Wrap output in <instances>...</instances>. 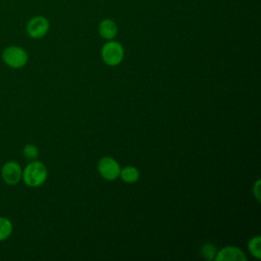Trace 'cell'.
<instances>
[{
    "instance_id": "6da1fadb",
    "label": "cell",
    "mask_w": 261,
    "mask_h": 261,
    "mask_svg": "<svg viewBox=\"0 0 261 261\" xmlns=\"http://www.w3.org/2000/svg\"><path fill=\"white\" fill-rule=\"evenodd\" d=\"M47 175L48 171L45 164L39 160H32L22 169L21 179L28 187L38 188L46 181Z\"/></svg>"
},
{
    "instance_id": "7a4b0ae2",
    "label": "cell",
    "mask_w": 261,
    "mask_h": 261,
    "mask_svg": "<svg viewBox=\"0 0 261 261\" xmlns=\"http://www.w3.org/2000/svg\"><path fill=\"white\" fill-rule=\"evenodd\" d=\"M1 58L8 67L19 69L24 67L28 63L29 54L22 47L17 45H10L2 51Z\"/></svg>"
},
{
    "instance_id": "3957f363",
    "label": "cell",
    "mask_w": 261,
    "mask_h": 261,
    "mask_svg": "<svg viewBox=\"0 0 261 261\" xmlns=\"http://www.w3.org/2000/svg\"><path fill=\"white\" fill-rule=\"evenodd\" d=\"M124 56V49L122 45L116 41L109 40L101 49V57L103 61L109 66L118 65Z\"/></svg>"
},
{
    "instance_id": "277c9868",
    "label": "cell",
    "mask_w": 261,
    "mask_h": 261,
    "mask_svg": "<svg viewBox=\"0 0 261 261\" xmlns=\"http://www.w3.org/2000/svg\"><path fill=\"white\" fill-rule=\"evenodd\" d=\"M50 29V22L47 17L43 15H36L31 17L25 24V33L32 39L44 38Z\"/></svg>"
},
{
    "instance_id": "5b68a950",
    "label": "cell",
    "mask_w": 261,
    "mask_h": 261,
    "mask_svg": "<svg viewBox=\"0 0 261 261\" xmlns=\"http://www.w3.org/2000/svg\"><path fill=\"white\" fill-rule=\"evenodd\" d=\"M1 178L8 186H15L21 180L22 168L17 161L10 160L5 162L1 167Z\"/></svg>"
},
{
    "instance_id": "8992f818",
    "label": "cell",
    "mask_w": 261,
    "mask_h": 261,
    "mask_svg": "<svg viewBox=\"0 0 261 261\" xmlns=\"http://www.w3.org/2000/svg\"><path fill=\"white\" fill-rule=\"evenodd\" d=\"M97 167L101 176L107 180H114L119 176L120 166L118 162L112 157H102L98 161Z\"/></svg>"
},
{
    "instance_id": "52a82bcc",
    "label": "cell",
    "mask_w": 261,
    "mask_h": 261,
    "mask_svg": "<svg viewBox=\"0 0 261 261\" xmlns=\"http://www.w3.org/2000/svg\"><path fill=\"white\" fill-rule=\"evenodd\" d=\"M215 260L217 261H246L247 257L244 252L233 246H227L222 248L219 252H216Z\"/></svg>"
},
{
    "instance_id": "ba28073f",
    "label": "cell",
    "mask_w": 261,
    "mask_h": 261,
    "mask_svg": "<svg viewBox=\"0 0 261 261\" xmlns=\"http://www.w3.org/2000/svg\"><path fill=\"white\" fill-rule=\"evenodd\" d=\"M98 32L103 39L109 41V40H113L117 36L118 28L116 22L113 19L104 18L100 21L98 25Z\"/></svg>"
},
{
    "instance_id": "9c48e42d",
    "label": "cell",
    "mask_w": 261,
    "mask_h": 261,
    "mask_svg": "<svg viewBox=\"0 0 261 261\" xmlns=\"http://www.w3.org/2000/svg\"><path fill=\"white\" fill-rule=\"evenodd\" d=\"M119 176L124 182L134 184L139 179L140 172H139L138 168H136L135 166H129L128 165V166H125L123 168H120Z\"/></svg>"
},
{
    "instance_id": "30bf717a",
    "label": "cell",
    "mask_w": 261,
    "mask_h": 261,
    "mask_svg": "<svg viewBox=\"0 0 261 261\" xmlns=\"http://www.w3.org/2000/svg\"><path fill=\"white\" fill-rule=\"evenodd\" d=\"M13 231L11 220L5 216H0V242L6 241Z\"/></svg>"
},
{
    "instance_id": "8fae6325",
    "label": "cell",
    "mask_w": 261,
    "mask_h": 261,
    "mask_svg": "<svg viewBox=\"0 0 261 261\" xmlns=\"http://www.w3.org/2000/svg\"><path fill=\"white\" fill-rule=\"evenodd\" d=\"M248 249L250 253L257 259L261 258V238L259 236L253 237L248 243Z\"/></svg>"
},
{
    "instance_id": "7c38bea8",
    "label": "cell",
    "mask_w": 261,
    "mask_h": 261,
    "mask_svg": "<svg viewBox=\"0 0 261 261\" xmlns=\"http://www.w3.org/2000/svg\"><path fill=\"white\" fill-rule=\"evenodd\" d=\"M22 155L29 161L36 160L39 155V149L34 144H27L22 149Z\"/></svg>"
},
{
    "instance_id": "4fadbf2b",
    "label": "cell",
    "mask_w": 261,
    "mask_h": 261,
    "mask_svg": "<svg viewBox=\"0 0 261 261\" xmlns=\"http://www.w3.org/2000/svg\"><path fill=\"white\" fill-rule=\"evenodd\" d=\"M202 255L204 258L208 259V260H212L215 259L216 256V249L212 244H205L202 247Z\"/></svg>"
},
{
    "instance_id": "5bb4252c",
    "label": "cell",
    "mask_w": 261,
    "mask_h": 261,
    "mask_svg": "<svg viewBox=\"0 0 261 261\" xmlns=\"http://www.w3.org/2000/svg\"><path fill=\"white\" fill-rule=\"evenodd\" d=\"M253 193L255 194L257 200H260V180L258 179L253 188Z\"/></svg>"
}]
</instances>
